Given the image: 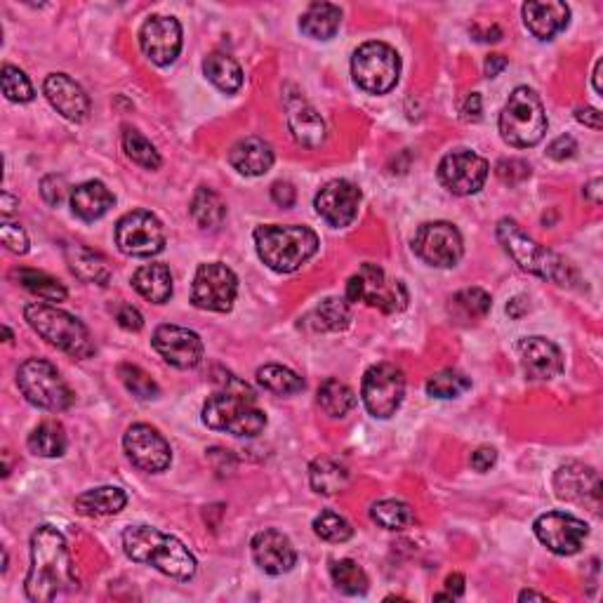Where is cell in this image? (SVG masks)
Returning a JSON list of instances; mask_svg holds the SVG:
<instances>
[{
  "instance_id": "47",
  "label": "cell",
  "mask_w": 603,
  "mask_h": 603,
  "mask_svg": "<svg viewBox=\"0 0 603 603\" xmlns=\"http://www.w3.org/2000/svg\"><path fill=\"white\" fill-rule=\"evenodd\" d=\"M314 533L321 540L340 545V542H347L351 535H354V528H351V523L340 514L321 512L314 519Z\"/></svg>"
},
{
  "instance_id": "34",
  "label": "cell",
  "mask_w": 603,
  "mask_h": 603,
  "mask_svg": "<svg viewBox=\"0 0 603 603\" xmlns=\"http://www.w3.org/2000/svg\"><path fill=\"white\" fill-rule=\"evenodd\" d=\"M191 217L205 231H217L227 217V205L222 196L208 187H198L191 198Z\"/></svg>"
},
{
  "instance_id": "57",
  "label": "cell",
  "mask_w": 603,
  "mask_h": 603,
  "mask_svg": "<svg viewBox=\"0 0 603 603\" xmlns=\"http://www.w3.org/2000/svg\"><path fill=\"white\" fill-rule=\"evenodd\" d=\"M580 123H585L587 128L592 130H601L603 128V118L599 109H592V106H587V109H578V114H575Z\"/></svg>"
},
{
  "instance_id": "22",
  "label": "cell",
  "mask_w": 603,
  "mask_h": 603,
  "mask_svg": "<svg viewBox=\"0 0 603 603\" xmlns=\"http://www.w3.org/2000/svg\"><path fill=\"white\" fill-rule=\"evenodd\" d=\"M43 92L48 102L55 106L57 114L66 121L83 123L90 116V97L74 78L66 74H50L43 83Z\"/></svg>"
},
{
  "instance_id": "20",
  "label": "cell",
  "mask_w": 603,
  "mask_h": 603,
  "mask_svg": "<svg viewBox=\"0 0 603 603\" xmlns=\"http://www.w3.org/2000/svg\"><path fill=\"white\" fill-rule=\"evenodd\" d=\"M359 205L361 189L349 180H330L328 184H323L314 201V208L321 215V220H326L335 229L349 227L359 215Z\"/></svg>"
},
{
  "instance_id": "2",
  "label": "cell",
  "mask_w": 603,
  "mask_h": 603,
  "mask_svg": "<svg viewBox=\"0 0 603 603\" xmlns=\"http://www.w3.org/2000/svg\"><path fill=\"white\" fill-rule=\"evenodd\" d=\"M123 549L128 559L144 566H154L156 571L175 580H191L196 575L194 554L184 547L175 535L151 526H132L123 533Z\"/></svg>"
},
{
  "instance_id": "14",
  "label": "cell",
  "mask_w": 603,
  "mask_h": 603,
  "mask_svg": "<svg viewBox=\"0 0 603 603\" xmlns=\"http://www.w3.org/2000/svg\"><path fill=\"white\" fill-rule=\"evenodd\" d=\"M413 250L429 267L450 269L465 255V243L455 224L450 222H427L417 229L413 238Z\"/></svg>"
},
{
  "instance_id": "45",
  "label": "cell",
  "mask_w": 603,
  "mask_h": 603,
  "mask_svg": "<svg viewBox=\"0 0 603 603\" xmlns=\"http://www.w3.org/2000/svg\"><path fill=\"white\" fill-rule=\"evenodd\" d=\"M472 389V380L457 370H441L427 380V394L434 399H457Z\"/></svg>"
},
{
  "instance_id": "64",
  "label": "cell",
  "mask_w": 603,
  "mask_h": 603,
  "mask_svg": "<svg viewBox=\"0 0 603 603\" xmlns=\"http://www.w3.org/2000/svg\"><path fill=\"white\" fill-rule=\"evenodd\" d=\"M3 333H5V340L12 342V333H10V328H3Z\"/></svg>"
},
{
  "instance_id": "52",
  "label": "cell",
  "mask_w": 603,
  "mask_h": 603,
  "mask_svg": "<svg viewBox=\"0 0 603 603\" xmlns=\"http://www.w3.org/2000/svg\"><path fill=\"white\" fill-rule=\"evenodd\" d=\"M575 151H578V142L571 135H561L549 144L547 156L554 158V161H566V158L575 156Z\"/></svg>"
},
{
  "instance_id": "63",
  "label": "cell",
  "mask_w": 603,
  "mask_h": 603,
  "mask_svg": "<svg viewBox=\"0 0 603 603\" xmlns=\"http://www.w3.org/2000/svg\"><path fill=\"white\" fill-rule=\"evenodd\" d=\"M519 601H547V596L538 592H521Z\"/></svg>"
},
{
  "instance_id": "25",
  "label": "cell",
  "mask_w": 603,
  "mask_h": 603,
  "mask_svg": "<svg viewBox=\"0 0 603 603\" xmlns=\"http://www.w3.org/2000/svg\"><path fill=\"white\" fill-rule=\"evenodd\" d=\"M571 19V8L561 0H530L523 5V22L528 31L540 41H552L561 33Z\"/></svg>"
},
{
  "instance_id": "28",
  "label": "cell",
  "mask_w": 603,
  "mask_h": 603,
  "mask_svg": "<svg viewBox=\"0 0 603 603\" xmlns=\"http://www.w3.org/2000/svg\"><path fill=\"white\" fill-rule=\"evenodd\" d=\"M288 128L293 132L295 142L307 149H316L326 142V121L314 106L297 102L288 109Z\"/></svg>"
},
{
  "instance_id": "1",
  "label": "cell",
  "mask_w": 603,
  "mask_h": 603,
  "mask_svg": "<svg viewBox=\"0 0 603 603\" xmlns=\"http://www.w3.org/2000/svg\"><path fill=\"white\" fill-rule=\"evenodd\" d=\"M81 580L71 561L64 535L52 526L36 528L31 535V568L24 580L26 599L33 603H50L59 596L76 594Z\"/></svg>"
},
{
  "instance_id": "44",
  "label": "cell",
  "mask_w": 603,
  "mask_h": 603,
  "mask_svg": "<svg viewBox=\"0 0 603 603\" xmlns=\"http://www.w3.org/2000/svg\"><path fill=\"white\" fill-rule=\"evenodd\" d=\"M311 318L316 321V330H344L351 323V307L347 300L340 297H328L314 309Z\"/></svg>"
},
{
  "instance_id": "27",
  "label": "cell",
  "mask_w": 603,
  "mask_h": 603,
  "mask_svg": "<svg viewBox=\"0 0 603 603\" xmlns=\"http://www.w3.org/2000/svg\"><path fill=\"white\" fill-rule=\"evenodd\" d=\"M116 198L102 182H83L71 191V210L83 222H95L114 208Z\"/></svg>"
},
{
  "instance_id": "46",
  "label": "cell",
  "mask_w": 603,
  "mask_h": 603,
  "mask_svg": "<svg viewBox=\"0 0 603 603\" xmlns=\"http://www.w3.org/2000/svg\"><path fill=\"white\" fill-rule=\"evenodd\" d=\"M118 377H121L125 389H128L132 396H137V399L149 401V399H156V396H158V384L151 380V375L144 373V370L139 366H132V363H123V366H118Z\"/></svg>"
},
{
  "instance_id": "30",
  "label": "cell",
  "mask_w": 603,
  "mask_h": 603,
  "mask_svg": "<svg viewBox=\"0 0 603 603\" xmlns=\"http://www.w3.org/2000/svg\"><path fill=\"white\" fill-rule=\"evenodd\" d=\"M125 505H128V495H125V490L116 486L85 490L83 495L76 498V512L90 516V519H97V516H114L123 512Z\"/></svg>"
},
{
  "instance_id": "8",
  "label": "cell",
  "mask_w": 603,
  "mask_h": 603,
  "mask_svg": "<svg viewBox=\"0 0 603 603\" xmlns=\"http://www.w3.org/2000/svg\"><path fill=\"white\" fill-rule=\"evenodd\" d=\"M17 387L31 406L62 413L74 403V392L50 361L29 359L17 370Z\"/></svg>"
},
{
  "instance_id": "6",
  "label": "cell",
  "mask_w": 603,
  "mask_h": 603,
  "mask_svg": "<svg viewBox=\"0 0 603 603\" xmlns=\"http://www.w3.org/2000/svg\"><path fill=\"white\" fill-rule=\"evenodd\" d=\"M547 132V114L538 92L519 85L509 95L500 114V135L509 147L528 149L542 142Z\"/></svg>"
},
{
  "instance_id": "42",
  "label": "cell",
  "mask_w": 603,
  "mask_h": 603,
  "mask_svg": "<svg viewBox=\"0 0 603 603\" xmlns=\"http://www.w3.org/2000/svg\"><path fill=\"white\" fill-rule=\"evenodd\" d=\"M123 151L132 163L142 165V168H147V170L161 168V156H158L154 144H151L149 139L142 135V132L130 128V125L128 128H123Z\"/></svg>"
},
{
  "instance_id": "11",
  "label": "cell",
  "mask_w": 603,
  "mask_h": 603,
  "mask_svg": "<svg viewBox=\"0 0 603 603\" xmlns=\"http://www.w3.org/2000/svg\"><path fill=\"white\" fill-rule=\"evenodd\" d=\"M403 396H406V377H403V370L399 366L377 363V366L366 370L361 384V399L370 415L380 417V420L396 415V410L403 403Z\"/></svg>"
},
{
  "instance_id": "53",
  "label": "cell",
  "mask_w": 603,
  "mask_h": 603,
  "mask_svg": "<svg viewBox=\"0 0 603 603\" xmlns=\"http://www.w3.org/2000/svg\"><path fill=\"white\" fill-rule=\"evenodd\" d=\"M118 326L130 330V333H137V330L144 328V318L139 311L132 307V304H123L121 309H118Z\"/></svg>"
},
{
  "instance_id": "51",
  "label": "cell",
  "mask_w": 603,
  "mask_h": 603,
  "mask_svg": "<svg viewBox=\"0 0 603 603\" xmlns=\"http://www.w3.org/2000/svg\"><path fill=\"white\" fill-rule=\"evenodd\" d=\"M66 182L64 177H57V175H48L45 180L41 182V194L45 201H48V205H52V208H57V205H62L64 196H66Z\"/></svg>"
},
{
  "instance_id": "62",
  "label": "cell",
  "mask_w": 603,
  "mask_h": 603,
  "mask_svg": "<svg viewBox=\"0 0 603 603\" xmlns=\"http://www.w3.org/2000/svg\"><path fill=\"white\" fill-rule=\"evenodd\" d=\"M601 66H603V62L599 59V62H596V66H594V90L599 92V95L603 97V85H601Z\"/></svg>"
},
{
  "instance_id": "39",
  "label": "cell",
  "mask_w": 603,
  "mask_h": 603,
  "mask_svg": "<svg viewBox=\"0 0 603 603\" xmlns=\"http://www.w3.org/2000/svg\"><path fill=\"white\" fill-rule=\"evenodd\" d=\"M370 519L387 530H406L415 523V512L403 500H380L370 507Z\"/></svg>"
},
{
  "instance_id": "40",
  "label": "cell",
  "mask_w": 603,
  "mask_h": 603,
  "mask_svg": "<svg viewBox=\"0 0 603 603\" xmlns=\"http://www.w3.org/2000/svg\"><path fill=\"white\" fill-rule=\"evenodd\" d=\"M257 382H260L264 389H269V392L281 396L304 392L302 377L297 375L295 370H290L286 366H276V363H269V366H262L257 370Z\"/></svg>"
},
{
  "instance_id": "16",
  "label": "cell",
  "mask_w": 603,
  "mask_h": 603,
  "mask_svg": "<svg viewBox=\"0 0 603 603\" xmlns=\"http://www.w3.org/2000/svg\"><path fill=\"white\" fill-rule=\"evenodd\" d=\"M533 530L542 545L559 556L578 554L589 535L587 523L566 512H547L538 516Z\"/></svg>"
},
{
  "instance_id": "54",
  "label": "cell",
  "mask_w": 603,
  "mask_h": 603,
  "mask_svg": "<svg viewBox=\"0 0 603 603\" xmlns=\"http://www.w3.org/2000/svg\"><path fill=\"white\" fill-rule=\"evenodd\" d=\"M495 462H498V453H495V448L483 446L472 453V467L476 469V472H488Z\"/></svg>"
},
{
  "instance_id": "33",
  "label": "cell",
  "mask_w": 603,
  "mask_h": 603,
  "mask_svg": "<svg viewBox=\"0 0 603 603\" xmlns=\"http://www.w3.org/2000/svg\"><path fill=\"white\" fill-rule=\"evenodd\" d=\"M203 74L208 76V81L215 85L217 90L227 92V95H234L243 85L241 64H238L234 57L224 55V52H212V55L205 57Z\"/></svg>"
},
{
  "instance_id": "13",
  "label": "cell",
  "mask_w": 603,
  "mask_h": 603,
  "mask_svg": "<svg viewBox=\"0 0 603 603\" xmlns=\"http://www.w3.org/2000/svg\"><path fill=\"white\" fill-rule=\"evenodd\" d=\"M116 245L123 255L154 257L165 248V229L154 212L132 210L116 224Z\"/></svg>"
},
{
  "instance_id": "61",
  "label": "cell",
  "mask_w": 603,
  "mask_h": 603,
  "mask_svg": "<svg viewBox=\"0 0 603 603\" xmlns=\"http://www.w3.org/2000/svg\"><path fill=\"white\" fill-rule=\"evenodd\" d=\"M599 187H601V180H592V182H589L587 187H585V196H587L589 201H592L594 205H599V203H601V198H599V191H601V189H599Z\"/></svg>"
},
{
  "instance_id": "58",
  "label": "cell",
  "mask_w": 603,
  "mask_h": 603,
  "mask_svg": "<svg viewBox=\"0 0 603 603\" xmlns=\"http://www.w3.org/2000/svg\"><path fill=\"white\" fill-rule=\"evenodd\" d=\"M507 57L505 55H490L486 59V64H483V71H486L488 78H495L498 74H502V71L507 69Z\"/></svg>"
},
{
  "instance_id": "60",
  "label": "cell",
  "mask_w": 603,
  "mask_h": 603,
  "mask_svg": "<svg viewBox=\"0 0 603 603\" xmlns=\"http://www.w3.org/2000/svg\"><path fill=\"white\" fill-rule=\"evenodd\" d=\"M17 205H19V201L15 196H10L8 191H3V194H0V208H3V217H10L12 212H15Z\"/></svg>"
},
{
  "instance_id": "50",
  "label": "cell",
  "mask_w": 603,
  "mask_h": 603,
  "mask_svg": "<svg viewBox=\"0 0 603 603\" xmlns=\"http://www.w3.org/2000/svg\"><path fill=\"white\" fill-rule=\"evenodd\" d=\"M495 172H498V177L505 184H519L526 180V177H530V165L523 161H516V158H509V161L505 158V161L498 163Z\"/></svg>"
},
{
  "instance_id": "41",
  "label": "cell",
  "mask_w": 603,
  "mask_h": 603,
  "mask_svg": "<svg viewBox=\"0 0 603 603\" xmlns=\"http://www.w3.org/2000/svg\"><path fill=\"white\" fill-rule=\"evenodd\" d=\"M493 307V300L486 290L481 288H467L460 290V293L453 295L450 300V311L460 318V321H476V318H483Z\"/></svg>"
},
{
  "instance_id": "29",
  "label": "cell",
  "mask_w": 603,
  "mask_h": 603,
  "mask_svg": "<svg viewBox=\"0 0 603 603\" xmlns=\"http://www.w3.org/2000/svg\"><path fill=\"white\" fill-rule=\"evenodd\" d=\"M64 257L69 269L81 278L85 283H97V286H106L111 278V267L106 262V257H102L95 250L85 248V245L71 243L64 248Z\"/></svg>"
},
{
  "instance_id": "49",
  "label": "cell",
  "mask_w": 603,
  "mask_h": 603,
  "mask_svg": "<svg viewBox=\"0 0 603 603\" xmlns=\"http://www.w3.org/2000/svg\"><path fill=\"white\" fill-rule=\"evenodd\" d=\"M0 241H3V245L10 250V253L15 255L29 253V236H26V231L19 227V224H10V222L0 224Z\"/></svg>"
},
{
  "instance_id": "15",
  "label": "cell",
  "mask_w": 603,
  "mask_h": 603,
  "mask_svg": "<svg viewBox=\"0 0 603 603\" xmlns=\"http://www.w3.org/2000/svg\"><path fill=\"white\" fill-rule=\"evenodd\" d=\"M488 161L476 151L455 149L441 158L439 182L455 196L479 194L488 180Z\"/></svg>"
},
{
  "instance_id": "35",
  "label": "cell",
  "mask_w": 603,
  "mask_h": 603,
  "mask_svg": "<svg viewBox=\"0 0 603 603\" xmlns=\"http://www.w3.org/2000/svg\"><path fill=\"white\" fill-rule=\"evenodd\" d=\"M309 481L318 495H335L349 483V469L333 457H318L309 467Z\"/></svg>"
},
{
  "instance_id": "21",
  "label": "cell",
  "mask_w": 603,
  "mask_h": 603,
  "mask_svg": "<svg viewBox=\"0 0 603 603\" xmlns=\"http://www.w3.org/2000/svg\"><path fill=\"white\" fill-rule=\"evenodd\" d=\"M250 549H253V559L257 566L269 575L290 573L297 563L293 542H290L286 533H281L276 528L260 530L253 542H250Z\"/></svg>"
},
{
  "instance_id": "59",
  "label": "cell",
  "mask_w": 603,
  "mask_h": 603,
  "mask_svg": "<svg viewBox=\"0 0 603 603\" xmlns=\"http://www.w3.org/2000/svg\"><path fill=\"white\" fill-rule=\"evenodd\" d=\"M446 589H448V596L450 599H457V596H462V592H465V578H462L460 573H453L448 575L446 580Z\"/></svg>"
},
{
  "instance_id": "12",
  "label": "cell",
  "mask_w": 603,
  "mask_h": 603,
  "mask_svg": "<svg viewBox=\"0 0 603 603\" xmlns=\"http://www.w3.org/2000/svg\"><path fill=\"white\" fill-rule=\"evenodd\" d=\"M238 295V278L227 264L208 262L196 269L194 286H191V302L205 311L227 314L234 309Z\"/></svg>"
},
{
  "instance_id": "10",
  "label": "cell",
  "mask_w": 603,
  "mask_h": 603,
  "mask_svg": "<svg viewBox=\"0 0 603 603\" xmlns=\"http://www.w3.org/2000/svg\"><path fill=\"white\" fill-rule=\"evenodd\" d=\"M347 302H366L384 314H399L408 307V290L401 281L389 278L377 264H363L347 283Z\"/></svg>"
},
{
  "instance_id": "24",
  "label": "cell",
  "mask_w": 603,
  "mask_h": 603,
  "mask_svg": "<svg viewBox=\"0 0 603 603\" xmlns=\"http://www.w3.org/2000/svg\"><path fill=\"white\" fill-rule=\"evenodd\" d=\"M521 366L530 380H554L563 370V354L547 337H526L519 344Z\"/></svg>"
},
{
  "instance_id": "23",
  "label": "cell",
  "mask_w": 603,
  "mask_h": 603,
  "mask_svg": "<svg viewBox=\"0 0 603 603\" xmlns=\"http://www.w3.org/2000/svg\"><path fill=\"white\" fill-rule=\"evenodd\" d=\"M554 488H556V495H559L561 500L580 502V505H592L594 509L599 507V502H601L599 474H596L592 467L578 465V462L561 467L559 472H556Z\"/></svg>"
},
{
  "instance_id": "5",
  "label": "cell",
  "mask_w": 603,
  "mask_h": 603,
  "mask_svg": "<svg viewBox=\"0 0 603 603\" xmlns=\"http://www.w3.org/2000/svg\"><path fill=\"white\" fill-rule=\"evenodd\" d=\"M24 318L45 342L66 351L74 359H90L95 354V342L76 316L66 314L52 304L33 302L24 309Z\"/></svg>"
},
{
  "instance_id": "43",
  "label": "cell",
  "mask_w": 603,
  "mask_h": 603,
  "mask_svg": "<svg viewBox=\"0 0 603 603\" xmlns=\"http://www.w3.org/2000/svg\"><path fill=\"white\" fill-rule=\"evenodd\" d=\"M330 575H333L335 587L340 589L342 594L359 596V594L368 592L370 580H368L366 571H363V568L356 561H351V559L335 561L333 568H330Z\"/></svg>"
},
{
  "instance_id": "17",
  "label": "cell",
  "mask_w": 603,
  "mask_h": 603,
  "mask_svg": "<svg viewBox=\"0 0 603 603\" xmlns=\"http://www.w3.org/2000/svg\"><path fill=\"white\" fill-rule=\"evenodd\" d=\"M123 448L132 465L142 469V472H165L172 462L170 443L165 441V436L158 429L149 427V424H132L123 436Z\"/></svg>"
},
{
  "instance_id": "4",
  "label": "cell",
  "mask_w": 603,
  "mask_h": 603,
  "mask_svg": "<svg viewBox=\"0 0 603 603\" xmlns=\"http://www.w3.org/2000/svg\"><path fill=\"white\" fill-rule=\"evenodd\" d=\"M203 422L215 432L253 439L267 427V415L257 408L255 394L238 382L236 389H224L205 401Z\"/></svg>"
},
{
  "instance_id": "37",
  "label": "cell",
  "mask_w": 603,
  "mask_h": 603,
  "mask_svg": "<svg viewBox=\"0 0 603 603\" xmlns=\"http://www.w3.org/2000/svg\"><path fill=\"white\" fill-rule=\"evenodd\" d=\"M15 281H19V286L29 290L31 295H36L38 300L45 302H64L66 300V288L62 283L57 281V278H52L48 274H43V271L36 269H15L10 274Z\"/></svg>"
},
{
  "instance_id": "55",
  "label": "cell",
  "mask_w": 603,
  "mask_h": 603,
  "mask_svg": "<svg viewBox=\"0 0 603 603\" xmlns=\"http://www.w3.org/2000/svg\"><path fill=\"white\" fill-rule=\"evenodd\" d=\"M271 198H274L276 205H281V208H290V205L295 203V189L293 184L288 182H276L274 187H271Z\"/></svg>"
},
{
  "instance_id": "7",
  "label": "cell",
  "mask_w": 603,
  "mask_h": 603,
  "mask_svg": "<svg viewBox=\"0 0 603 603\" xmlns=\"http://www.w3.org/2000/svg\"><path fill=\"white\" fill-rule=\"evenodd\" d=\"M498 241L505 248V253L519 264L523 271L535 274L540 278L554 283L568 281V267L559 255H554L552 250L542 248L540 243H535L526 231H523L514 220H500L498 222Z\"/></svg>"
},
{
  "instance_id": "36",
  "label": "cell",
  "mask_w": 603,
  "mask_h": 603,
  "mask_svg": "<svg viewBox=\"0 0 603 603\" xmlns=\"http://www.w3.org/2000/svg\"><path fill=\"white\" fill-rule=\"evenodd\" d=\"M318 406L330 417H347V413H351L356 406V394L349 384L335 380V377H328L318 387Z\"/></svg>"
},
{
  "instance_id": "56",
  "label": "cell",
  "mask_w": 603,
  "mask_h": 603,
  "mask_svg": "<svg viewBox=\"0 0 603 603\" xmlns=\"http://www.w3.org/2000/svg\"><path fill=\"white\" fill-rule=\"evenodd\" d=\"M462 118H465V121H472V123L479 121V118H481V95L472 92V95L465 99V104H462Z\"/></svg>"
},
{
  "instance_id": "3",
  "label": "cell",
  "mask_w": 603,
  "mask_h": 603,
  "mask_svg": "<svg viewBox=\"0 0 603 603\" xmlns=\"http://www.w3.org/2000/svg\"><path fill=\"white\" fill-rule=\"evenodd\" d=\"M255 248L269 269L293 274L316 255L318 236L300 224H264L255 229Z\"/></svg>"
},
{
  "instance_id": "32",
  "label": "cell",
  "mask_w": 603,
  "mask_h": 603,
  "mask_svg": "<svg viewBox=\"0 0 603 603\" xmlns=\"http://www.w3.org/2000/svg\"><path fill=\"white\" fill-rule=\"evenodd\" d=\"M342 24V10L333 3H314L309 5L300 19V29L304 36L316 38V41H330Z\"/></svg>"
},
{
  "instance_id": "18",
  "label": "cell",
  "mask_w": 603,
  "mask_h": 603,
  "mask_svg": "<svg viewBox=\"0 0 603 603\" xmlns=\"http://www.w3.org/2000/svg\"><path fill=\"white\" fill-rule=\"evenodd\" d=\"M151 344H154L158 356H161L165 363H170L172 368H180V370H191L201 366L205 356L203 340L194 333V330L182 326H170V323L156 328Z\"/></svg>"
},
{
  "instance_id": "31",
  "label": "cell",
  "mask_w": 603,
  "mask_h": 603,
  "mask_svg": "<svg viewBox=\"0 0 603 603\" xmlns=\"http://www.w3.org/2000/svg\"><path fill=\"white\" fill-rule=\"evenodd\" d=\"M132 288L144 300L154 304H165L172 297V274L165 264H144L132 276Z\"/></svg>"
},
{
  "instance_id": "26",
  "label": "cell",
  "mask_w": 603,
  "mask_h": 603,
  "mask_svg": "<svg viewBox=\"0 0 603 603\" xmlns=\"http://www.w3.org/2000/svg\"><path fill=\"white\" fill-rule=\"evenodd\" d=\"M274 149L262 137H245L229 151V163L245 177H260L274 165Z\"/></svg>"
},
{
  "instance_id": "9",
  "label": "cell",
  "mask_w": 603,
  "mask_h": 603,
  "mask_svg": "<svg viewBox=\"0 0 603 603\" xmlns=\"http://www.w3.org/2000/svg\"><path fill=\"white\" fill-rule=\"evenodd\" d=\"M351 76L356 85L370 95H387L401 78L399 52L380 41L363 43L351 57Z\"/></svg>"
},
{
  "instance_id": "48",
  "label": "cell",
  "mask_w": 603,
  "mask_h": 603,
  "mask_svg": "<svg viewBox=\"0 0 603 603\" xmlns=\"http://www.w3.org/2000/svg\"><path fill=\"white\" fill-rule=\"evenodd\" d=\"M0 83H3V95L8 97L10 102L26 104L33 99V85L29 76H26L22 69H17V66L5 64L3 74H0Z\"/></svg>"
},
{
  "instance_id": "19",
  "label": "cell",
  "mask_w": 603,
  "mask_h": 603,
  "mask_svg": "<svg viewBox=\"0 0 603 603\" xmlns=\"http://www.w3.org/2000/svg\"><path fill=\"white\" fill-rule=\"evenodd\" d=\"M139 48L156 66L172 64L182 52V24L175 17H149L139 29Z\"/></svg>"
},
{
  "instance_id": "38",
  "label": "cell",
  "mask_w": 603,
  "mask_h": 603,
  "mask_svg": "<svg viewBox=\"0 0 603 603\" xmlns=\"http://www.w3.org/2000/svg\"><path fill=\"white\" fill-rule=\"evenodd\" d=\"M29 450L38 457H62L66 453V432L55 420H45L29 436Z\"/></svg>"
}]
</instances>
